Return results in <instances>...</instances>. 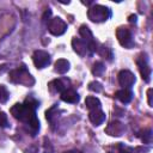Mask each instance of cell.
Here are the masks:
<instances>
[{"label":"cell","mask_w":153,"mask_h":153,"mask_svg":"<svg viewBox=\"0 0 153 153\" xmlns=\"http://www.w3.org/2000/svg\"><path fill=\"white\" fill-rule=\"evenodd\" d=\"M38 106V103L32 99L27 98L24 104H14L11 108V114L13 115L14 118L24 122L27 124L30 128L33 129V133H36L39 129V121L36 117V108Z\"/></svg>","instance_id":"cell-1"},{"label":"cell","mask_w":153,"mask_h":153,"mask_svg":"<svg viewBox=\"0 0 153 153\" xmlns=\"http://www.w3.org/2000/svg\"><path fill=\"white\" fill-rule=\"evenodd\" d=\"M87 16L88 18L94 22V23H100V22H105L106 19L110 18L111 12L108 7L102 6V5H94L92 6L88 11H87Z\"/></svg>","instance_id":"cell-2"},{"label":"cell","mask_w":153,"mask_h":153,"mask_svg":"<svg viewBox=\"0 0 153 153\" xmlns=\"http://www.w3.org/2000/svg\"><path fill=\"white\" fill-rule=\"evenodd\" d=\"M10 80L12 82H17V84H24V85H31L29 82V80L31 82H35L33 79L31 78V75L26 72L25 67H22L19 69H14L10 73Z\"/></svg>","instance_id":"cell-3"},{"label":"cell","mask_w":153,"mask_h":153,"mask_svg":"<svg viewBox=\"0 0 153 153\" xmlns=\"http://www.w3.org/2000/svg\"><path fill=\"white\" fill-rule=\"evenodd\" d=\"M48 30L51 35L54 36H60L62 33H65V31L67 30V24L59 17L49 19L48 22Z\"/></svg>","instance_id":"cell-4"},{"label":"cell","mask_w":153,"mask_h":153,"mask_svg":"<svg viewBox=\"0 0 153 153\" xmlns=\"http://www.w3.org/2000/svg\"><path fill=\"white\" fill-rule=\"evenodd\" d=\"M32 61H33L35 66L41 69V68H44V67H47L49 65L50 56L44 50H36L33 53V55H32Z\"/></svg>","instance_id":"cell-5"},{"label":"cell","mask_w":153,"mask_h":153,"mask_svg":"<svg viewBox=\"0 0 153 153\" xmlns=\"http://www.w3.org/2000/svg\"><path fill=\"white\" fill-rule=\"evenodd\" d=\"M117 39L121 45L126 48H130L133 45V39H131V33L127 27H118L116 31Z\"/></svg>","instance_id":"cell-6"},{"label":"cell","mask_w":153,"mask_h":153,"mask_svg":"<svg viewBox=\"0 0 153 153\" xmlns=\"http://www.w3.org/2000/svg\"><path fill=\"white\" fill-rule=\"evenodd\" d=\"M118 82L121 86H123L124 88L127 87H131L135 82V75L127 69H123L118 73Z\"/></svg>","instance_id":"cell-7"},{"label":"cell","mask_w":153,"mask_h":153,"mask_svg":"<svg viewBox=\"0 0 153 153\" xmlns=\"http://www.w3.org/2000/svg\"><path fill=\"white\" fill-rule=\"evenodd\" d=\"M136 62H137V66H139V69H140V73H141L142 79L146 82H148L149 81V76H151V67L147 63V60L143 56H141L140 59H137Z\"/></svg>","instance_id":"cell-8"},{"label":"cell","mask_w":153,"mask_h":153,"mask_svg":"<svg viewBox=\"0 0 153 153\" xmlns=\"http://www.w3.org/2000/svg\"><path fill=\"white\" fill-rule=\"evenodd\" d=\"M88 118H90V121L94 126H99V124H102L105 121V114L100 109H94V110H91L90 111Z\"/></svg>","instance_id":"cell-9"},{"label":"cell","mask_w":153,"mask_h":153,"mask_svg":"<svg viewBox=\"0 0 153 153\" xmlns=\"http://www.w3.org/2000/svg\"><path fill=\"white\" fill-rule=\"evenodd\" d=\"M72 45H73V49L76 51V54H79V55H81V56L86 55V53H87V50H88L87 43L84 42V41L80 39V38H73Z\"/></svg>","instance_id":"cell-10"},{"label":"cell","mask_w":153,"mask_h":153,"mask_svg":"<svg viewBox=\"0 0 153 153\" xmlns=\"http://www.w3.org/2000/svg\"><path fill=\"white\" fill-rule=\"evenodd\" d=\"M61 99L66 103H71V104H74V103H78L79 102V94L74 91V90H65L62 93H61Z\"/></svg>","instance_id":"cell-11"},{"label":"cell","mask_w":153,"mask_h":153,"mask_svg":"<svg viewBox=\"0 0 153 153\" xmlns=\"http://www.w3.org/2000/svg\"><path fill=\"white\" fill-rule=\"evenodd\" d=\"M123 131V126H122V123H120V122H117V121H115V122H111L109 126H108V128H106V133L108 134H110V135H116V136H118V135H121V133Z\"/></svg>","instance_id":"cell-12"},{"label":"cell","mask_w":153,"mask_h":153,"mask_svg":"<svg viewBox=\"0 0 153 153\" xmlns=\"http://www.w3.org/2000/svg\"><path fill=\"white\" fill-rule=\"evenodd\" d=\"M116 98H117L118 100H121L122 103L127 104V103H129V102L131 100V98H133V93H131L129 90L123 88V90H120V91L116 92Z\"/></svg>","instance_id":"cell-13"},{"label":"cell","mask_w":153,"mask_h":153,"mask_svg":"<svg viewBox=\"0 0 153 153\" xmlns=\"http://www.w3.org/2000/svg\"><path fill=\"white\" fill-rule=\"evenodd\" d=\"M69 69V62L65 59H59L55 62V71L59 74H65L67 71Z\"/></svg>","instance_id":"cell-14"},{"label":"cell","mask_w":153,"mask_h":153,"mask_svg":"<svg viewBox=\"0 0 153 153\" xmlns=\"http://www.w3.org/2000/svg\"><path fill=\"white\" fill-rule=\"evenodd\" d=\"M48 87H49V90L51 91V92H63L66 88H65V85H63V82L60 80V79H55V80H53V81H50L49 84H48Z\"/></svg>","instance_id":"cell-15"},{"label":"cell","mask_w":153,"mask_h":153,"mask_svg":"<svg viewBox=\"0 0 153 153\" xmlns=\"http://www.w3.org/2000/svg\"><path fill=\"white\" fill-rule=\"evenodd\" d=\"M79 33H80V36L82 37V41L86 42V43H88V42H91V41L93 39V35H92L91 30L88 29V26H86V25H81V26H80Z\"/></svg>","instance_id":"cell-16"},{"label":"cell","mask_w":153,"mask_h":153,"mask_svg":"<svg viewBox=\"0 0 153 153\" xmlns=\"http://www.w3.org/2000/svg\"><path fill=\"white\" fill-rule=\"evenodd\" d=\"M85 104L90 110H94V109H99L100 108V100L97 97L93 96H88L85 99Z\"/></svg>","instance_id":"cell-17"},{"label":"cell","mask_w":153,"mask_h":153,"mask_svg":"<svg viewBox=\"0 0 153 153\" xmlns=\"http://www.w3.org/2000/svg\"><path fill=\"white\" fill-rule=\"evenodd\" d=\"M98 53H99L100 56H103L104 59L106 57L109 61H111V59H112V51H111L110 48H108V47H105V45H102V47L98 49Z\"/></svg>","instance_id":"cell-18"},{"label":"cell","mask_w":153,"mask_h":153,"mask_svg":"<svg viewBox=\"0 0 153 153\" xmlns=\"http://www.w3.org/2000/svg\"><path fill=\"white\" fill-rule=\"evenodd\" d=\"M8 97H10V93L7 91V88L4 86V85H0V103L4 104L8 100Z\"/></svg>","instance_id":"cell-19"},{"label":"cell","mask_w":153,"mask_h":153,"mask_svg":"<svg viewBox=\"0 0 153 153\" xmlns=\"http://www.w3.org/2000/svg\"><path fill=\"white\" fill-rule=\"evenodd\" d=\"M104 69H105V67H104V65H103L102 62H96V63L93 65L92 73H93L94 75H102L103 72H104Z\"/></svg>","instance_id":"cell-20"},{"label":"cell","mask_w":153,"mask_h":153,"mask_svg":"<svg viewBox=\"0 0 153 153\" xmlns=\"http://www.w3.org/2000/svg\"><path fill=\"white\" fill-rule=\"evenodd\" d=\"M88 88H90L91 91H94V92H100V91L103 90L102 84L98 82V81H92V82H90V84H88Z\"/></svg>","instance_id":"cell-21"},{"label":"cell","mask_w":153,"mask_h":153,"mask_svg":"<svg viewBox=\"0 0 153 153\" xmlns=\"http://www.w3.org/2000/svg\"><path fill=\"white\" fill-rule=\"evenodd\" d=\"M44 143H43V149H44V153H54V148L49 141V139L44 137Z\"/></svg>","instance_id":"cell-22"},{"label":"cell","mask_w":153,"mask_h":153,"mask_svg":"<svg viewBox=\"0 0 153 153\" xmlns=\"http://www.w3.org/2000/svg\"><path fill=\"white\" fill-rule=\"evenodd\" d=\"M8 122H7V116L5 112H0V127H7Z\"/></svg>","instance_id":"cell-23"},{"label":"cell","mask_w":153,"mask_h":153,"mask_svg":"<svg viewBox=\"0 0 153 153\" xmlns=\"http://www.w3.org/2000/svg\"><path fill=\"white\" fill-rule=\"evenodd\" d=\"M152 88H148V91H147V96H148V105L149 106H152Z\"/></svg>","instance_id":"cell-24"},{"label":"cell","mask_w":153,"mask_h":153,"mask_svg":"<svg viewBox=\"0 0 153 153\" xmlns=\"http://www.w3.org/2000/svg\"><path fill=\"white\" fill-rule=\"evenodd\" d=\"M50 14H51V12H50V10H48V11H45V13H44V16H43V20H47V17L49 18V17H50Z\"/></svg>","instance_id":"cell-25"},{"label":"cell","mask_w":153,"mask_h":153,"mask_svg":"<svg viewBox=\"0 0 153 153\" xmlns=\"http://www.w3.org/2000/svg\"><path fill=\"white\" fill-rule=\"evenodd\" d=\"M129 22H130V23H133V22L135 23V22H136V16H135V14H131V16L129 17Z\"/></svg>","instance_id":"cell-26"},{"label":"cell","mask_w":153,"mask_h":153,"mask_svg":"<svg viewBox=\"0 0 153 153\" xmlns=\"http://www.w3.org/2000/svg\"><path fill=\"white\" fill-rule=\"evenodd\" d=\"M65 153H82L81 151H78V149H72V151H67Z\"/></svg>","instance_id":"cell-27"}]
</instances>
